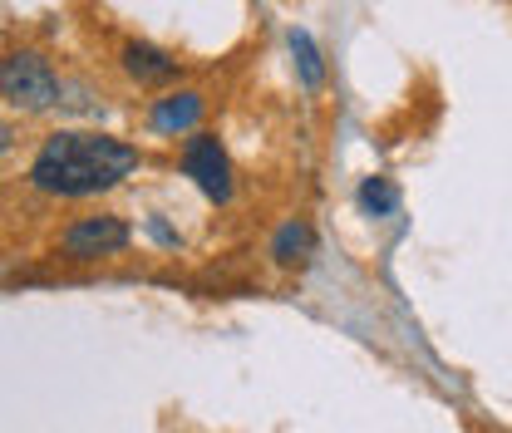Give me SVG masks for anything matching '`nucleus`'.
I'll use <instances>...</instances> for the list:
<instances>
[{
    "label": "nucleus",
    "instance_id": "1",
    "mask_svg": "<svg viewBox=\"0 0 512 433\" xmlns=\"http://www.w3.org/2000/svg\"><path fill=\"white\" fill-rule=\"evenodd\" d=\"M138 168V148L109 133H55L35 163H30V183L50 197H94L119 187Z\"/></svg>",
    "mask_w": 512,
    "mask_h": 433
},
{
    "label": "nucleus",
    "instance_id": "2",
    "mask_svg": "<svg viewBox=\"0 0 512 433\" xmlns=\"http://www.w3.org/2000/svg\"><path fill=\"white\" fill-rule=\"evenodd\" d=\"M0 99L20 114H45L60 104V74L50 69L45 55L35 50H15L0 60Z\"/></svg>",
    "mask_w": 512,
    "mask_h": 433
},
{
    "label": "nucleus",
    "instance_id": "3",
    "mask_svg": "<svg viewBox=\"0 0 512 433\" xmlns=\"http://www.w3.org/2000/svg\"><path fill=\"white\" fill-rule=\"evenodd\" d=\"M183 173L212 202H227L232 197V163H227V148L212 133H192L188 143H183Z\"/></svg>",
    "mask_w": 512,
    "mask_h": 433
},
{
    "label": "nucleus",
    "instance_id": "4",
    "mask_svg": "<svg viewBox=\"0 0 512 433\" xmlns=\"http://www.w3.org/2000/svg\"><path fill=\"white\" fill-rule=\"evenodd\" d=\"M133 242L124 217H84L60 237V251L69 261H99V256H119Z\"/></svg>",
    "mask_w": 512,
    "mask_h": 433
},
{
    "label": "nucleus",
    "instance_id": "5",
    "mask_svg": "<svg viewBox=\"0 0 512 433\" xmlns=\"http://www.w3.org/2000/svg\"><path fill=\"white\" fill-rule=\"evenodd\" d=\"M124 69L138 84H168V79H178V60L168 50H158V45H143V40L124 45Z\"/></svg>",
    "mask_w": 512,
    "mask_h": 433
},
{
    "label": "nucleus",
    "instance_id": "6",
    "mask_svg": "<svg viewBox=\"0 0 512 433\" xmlns=\"http://www.w3.org/2000/svg\"><path fill=\"white\" fill-rule=\"evenodd\" d=\"M202 119V94L197 89H173L153 104V128L158 133H188Z\"/></svg>",
    "mask_w": 512,
    "mask_h": 433
},
{
    "label": "nucleus",
    "instance_id": "7",
    "mask_svg": "<svg viewBox=\"0 0 512 433\" xmlns=\"http://www.w3.org/2000/svg\"><path fill=\"white\" fill-rule=\"evenodd\" d=\"M271 256H276V266H306L316 256V227L311 222H286L271 242Z\"/></svg>",
    "mask_w": 512,
    "mask_h": 433
},
{
    "label": "nucleus",
    "instance_id": "8",
    "mask_svg": "<svg viewBox=\"0 0 512 433\" xmlns=\"http://www.w3.org/2000/svg\"><path fill=\"white\" fill-rule=\"evenodd\" d=\"M291 55H296V64H301V79H306V89H316L320 79H325V64H320L316 40H311L306 30H291Z\"/></svg>",
    "mask_w": 512,
    "mask_h": 433
},
{
    "label": "nucleus",
    "instance_id": "9",
    "mask_svg": "<svg viewBox=\"0 0 512 433\" xmlns=\"http://www.w3.org/2000/svg\"><path fill=\"white\" fill-rule=\"evenodd\" d=\"M360 202H365L375 217H384V212H394V207H399V187L389 183V178H370V183L360 187Z\"/></svg>",
    "mask_w": 512,
    "mask_h": 433
},
{
    "label": "nucleus",
    "instance_id": "10",
    "mask_svg": "<svg viewBox=\"0 0 512 433\" xmlns=\"http://www.w3.org/2000/svg\"><path fill=\"white\" fill-rule=\"evenodd\" d=\"M10 143H15V128L0 124V153H10Z\"/></svg>",
    "mask_w": 512,
    "mask_h": 433
}]
</instances>
